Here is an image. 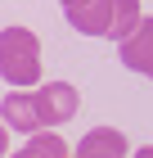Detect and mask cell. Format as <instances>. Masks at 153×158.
I'll list each match as a JSON object with an SVG mask.
<instances>
[{"instance_id":"cell-3","label":"cell","mask_w":153,"mask_h":158,"mask_svg":"<svg viewBox=\"0 0 153 158\" xmlns=\"http://www.w3.org/2000/svg\"><path fill=\"white\" fill-rule=\"evenodd\" d=\"M117 59H122V68H131V73L153 77V18H140V23L117 41Z\"/></svg>"},{"instance_id":"cell-2","label":"cell","mask_w":153,"mask_h":158,"mask_svg":"<svg viewBox=\"0 0 153 158\" xmlns=\"http://www.w3.org/2000/svg\"><path fill=\"white\" fill-rule=\"evenodd\" d=\"M32 99H36V113H41V127H63L81 109V95L72 81H41V86H32Z\"/></svg>"},{"instance_id":"cell-7","label":"cell","mask_w":153,"mask_h":158,"mask_svg":"<svg viewBox=\"0 0 153 158\" xmlns=\"http://www.w3.org/2000/svg\"><path fill=\"white\" fill-rule=\"evenodd\" d=\"M14 158H72V145L54 131H32L23 149H14Z\"/></svg>"},{"instance_id":"cell-5","label":"cell","mask_w":153,"mask_h":158,"mask_svg":"<svg viewBox=\"0 0 153 158\" xmlns=\"http://www.w3.org/2000/svg\"><path fill=\"white\" fill-rule=\"evenodd\" d=\"M126 135L117 127H90L81 135V145L72 149V158H126Z\"/></svg>"},{"instance_id":"cell-9","label":"cell","mask_w":153,"mask_h":158,"mask_svg":"<svg viewBox=\"0 0 153 158\" xmlns=\"http://www.w3.org/2000/svg\"><path fill=\"white\" fill-rule=\"evenodd\" d=\"M5 149H9V131H5V122H0V158H5Z\"/></svg>"},{"instance_id":"cell-1","label":"cell","mask_w":153,"mask_h":158,"mask_svg":"<svg viewBox=\"0 0 153 158\" xmlns=\"http://www.w3.org/2000/svg\"><path fill=\"white\" fill-rule=\"evenodd\" d=\"M0 77L9 90L41 86V36L32 27H5L0 32Z\"/></svg>"},{"instance_id":"cell-4","label":"cell","mask_w":153,"mask_h":158,"mask_svg":"<svg viewBox=\"0 0 153 158\" xmlns=\"http://www.w3.org/2000/svg\"><path fill=\"white\" fill-rule=\"evenodd\" d=\"M0 122H5V131H23V135L45 131V127H41V113H36L32 90H9L5 104H0Z\"/></svg>"},{"instance_id":"cell-6","label":"cell","mask_w":153,"mask_h":158,"mask_svg":"<svg viewBox=\"0 0 153 158\" xmlns=\"http://www.w3.org/2000/svg\"><path fill=\"white\" fill-rule=\"evenodd\" d=\"M63 18H68V27H77L86 36H104L108 32V0H86L77 9H68Z\"/></svg>"},{"instance_id":"cell-10","label":"cell","mask_w":153,"mask_h":158,"mask_svg":"<svg viewBox=\"0 0 153 158\" xmlns=\"http://www.w3.org/2000/svg\"><path fill=\"white\" fill-rule=\"evenodd\" d=\"M59 5H63V14H68V9H77V5H86V0H59Z\"/></svg>"},{"instance_id":"cell-11","label":"cell","mask_w":153,"mask_h":158,"mask_svg":"<svg viewBox=\"0 0 153 158\" xmlns=\"http://www.w3.org/2000/svg\"><path fill=\"white\" fill-rule=\"evenodd\" d=\"M135 158H153V145H144V149H135Z\"/></svg>"},{"instance_id":"cell-8","label":"cell","mask_w":153,"mask_h":158,"mask_svg":"<svg viewBox=\"0 0 153 158\" xmlns=\"http://www.w3.org/2000/svg\"><path fill=\"white\" fill-rule=\"evenodd\" d=\"M144 14H140V0H108V41H122L131 32V27L140 23Z\"/></svg>"}]
</instances>
